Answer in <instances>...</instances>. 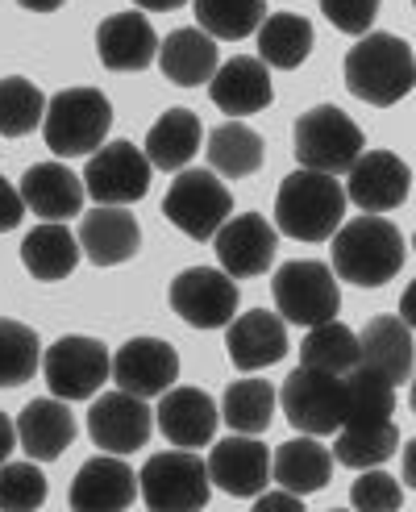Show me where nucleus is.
Returning a JSON list of instances; mask_svg holds the SVG:
<instances>
[{
    "label": "nucleus",
    "instance_id": "nucleus-30",
    "mask_svg": "<svg viewBox=\"0 0 416 512\" xmlns=\"http://www.w3.org/2000/svg\"><path fill=\"white\" fill-rule=\"evenodd\" d=\"M21 263L42 284H59L80 267V242L63 221H42L21 242Z\"/></svg>",
    "mask_w": 416,
    "mask_h": 512
},
{
    "label": "nucleus",
    "instance_id": "nucleus-42",
    "mask_svg": "<svg viewBox=\"0 0 416 512\" xmlns=\"http://www.w3.org/2000/svg\"><path fill=\"white\" fill-rule=\"evenodd\" d=\"M321 13L333 30L342 34H371V25L379 17V0H321Z\"/></svg>",
    "mask_w": 416,
    "mask_h": 512
},
{
    "label": "nucleus",
    "instance_id": "nucleus-4",
    "mask_svg": "<svg viewBox=\"0 0 416 512\" xmlns=\"http://www.w3.org/2000/svg\"><path fill=\"white\" fill-rule=\"evenodd\" d=\"M113 130V105L100 88H67L46 100L42 134L59 159H80L104 146Z\"/></svg>",
    "mask_w": 416,
    "mask_h": 512
},
{
    "label": "nucleus",
    "instance_id": "nucleus-21",
    "mask_svg": "<svg viewBox=\"0 0 416 512\" xmlns=\"http://www.w3.org/2000/svg\"><path fill=\"white\" fill-rule=\"evenodd\" d=\"M208 96H213V105L221 113H229V117L263 113L275 100L271 71H267L263 59H250V55L225 59V63H217L213 80H208Z\"/></svg>",
    "mask_w": 416,
    "mask_h": 512
},
{
    "label": "nucleus",
    "instance_id": "nucleus-37",
    "mask_svg": "<svg viewBox=\"0 0 416 512\" xmlns=\"http://www.w3.org/2000/svg\"><path fill=\"white\" fill-rule=\"evenodd\" d=\"M196 25L217 42H242L267 17V0H192Z\"/></svg>",
    "mask_w": 416,
    "mask_h": 512
},
{
    "label": "nucleus",
    "instance_id": "nucleus-5",
    "mask_svg": "<svg viewBox=\"0 0 416 512\" xmlns=\"http://www.w3.org/2000/svg\"><path fill=\"white\" fill-rule=\"evenodd\" d=\"M138 492L154 512H196L208 504V467L196 450H163L150 454L138 475Z\"/></svg>",
    "mask_w": 416,
    "mask_h": 512
},
{
    "label": "nucleus",
    "instance_id": "nucleus-17",
    "mask_svg": "<svg viewBox=\"0 0 416 512\" xmlns=\"http://www.w3.org/2000/svg\"><path fill=\"white\" fill-rule=\"evenodd\" d=\"M109 379H117L121 392H134L142 400L163 396L179 379V354L163 338H134L109 358Z\"/></svg>",
    "mask_w": 416,
    "mask_h": 512
},
{
    "label": "nucleus",
    "instance_id": "nucleus-24",
    "mask_svg": "<svg viewBox=\"0 0 416 512\" xmlns=\"http://www.w3.org/2000/svg\"><path fill=\"white\" fill-rule=\"evenodd\" d=\"M13 429H17L21 450L30 454L34 463H55V458L75 442V417H71L67 400H59V396L30 400L21 408Z\"/></svg>",
    "mask_w": 416,
    "mask_h": 512
},
{
    "label": "nucleus",
    "instance_id": "nucleus-6",
    "mask_svg": "<svg viewBox=\"0 0 416 512\" xmlns=\"http://www.w3.org/2000/svg\"><path fill=\"white\" fill-rule=\"evenodd\" d=\"M292 142H296V163L325 175H346L350 163L362 155V146H367L358 121H350V113H342L337 105L308 109L296 121Z\"/></svg>",
    "mask_w": 416,
    "mask_h": 512
},
{
    "label": "nucleus",
    "instance_id": "nucleus-39",
    "mask_svg": "<svg viewBox=\"0 0 416 512\" xmlns=\"http://www.w3.org/2000/svg\"><path fill=\"white\" fill-rule=\"evenodd\" d=\"M46 96L38 84L21 80V75H5L0 80V134L5 138H25L42 125Z\"/></svg>",
    "mask_w": 416,
    "mask_h": 512
},
{
    "label": "nucleus",
    "instance_id": "nucleus-35",
    "mask_svg": "<svg viewBox=\"0 0 416 512\" xmlns=\"http://www.w3.org/2000/svg\"><path fill=\"white\" fill-rule=\"evenodd\" d=\"M221 417L233 433H267L275 421V388L267 379H238L221 396Z\"/></svg>",
    "mask_w": 416,
    "mask_h": 512
},
{
    "label": "nucleus",
    "instance_id": "nucleus-38",
    "mask_svg": "<svg viewBox=\"0 0 416 512\" xmlns=\"http://www.w3.org/2000/svg\"><path fill=\"white\" fill-rule=\"evenodd\" d=\"M42 367V338L21 321H0V388H21Z\"/></svg>",
    "mask_w": 416,
    "mask_h": 512
},
{
    "label": "nucleus",
    "instance_id": "nucleus-25",
    "mask_svg": "<svg viewBox=\"0 0 416 512\" xmlns=\"http://www.w3.org/2000/svg\"><path fill=\"white\" fill-rule=\"evenodd\" d=\"M154 50H159V34L146 13H113L96 30V55L109 71H142L150 67Z\"/></svg>",
    "mask_w": 416,
    "mask_h": 512
},
{
    "label": "nucleus",
    "instance_id": "nucleus-18",
    "mask_svg": "<svg viewBox=\"0 0 416 512\" xmlns=\"http://www.w3.org/2000/svg\"><path fill=\"white\" fill-rule=\"evenodd\" d=\"M217 400L200 392V388H171L159 396V408H154V425L159 433L171 442V446H184V450H196V446H208L217 438Z\"/></svg>",
    "mask_w": 416,
    "mask_h": 512
},
{
    "label": "nucleus",
    "instance_id": "nucleus-46",
    "mask_svg": "<svg viewBox=\"0 0 416 512\" xmlns=\"http://www.w3.org/2000/svg\"><path fill=\"white\" fill-rule=\"evenodd\" d=\"M134 5L146 13H171V9H184L188 0H134Z\"/></svg>",
    "mask_w": 416,
    "mask_h": 512
},
{
    "label": "nucleus",
    "instance_id": "nucleus-23",
    "mask_svg": "<svg viewBox=\"0 0 416 512\" xmlns=\"http://www.w3.org/2000/svg\"><path fill=\"white\" fill-rule=\"evenodd\" d=\"M138 500V475L121 463V454H100L71 479V508L80 512H117Z\"/></svg>",
    "mask_w": 416,
    "mask_h": 512
},
{
    "label": "nucleus",
    "instance_id": "nucleus-14",
    "mask_svg": "<svg viewBox=\"0 0 416 512\" xmlns=\"http://www.w3.org/2000/svg\"><path fill=\"white\" fill-rule=\"evenodd\" d=\"M150 429H154V413L150 404L134 392H104L96 396L92 413H88V438L104 450V454H134L150 442Z\"/></svg>",
    "mask_w": 416,
    "mask_h": 512
},
{
    "label": "nucleus",
    "instance_id": "nucleus-10",
    "mask_svg": "<svg viewBox=\"0 0 416 512\" xmlns=\"http://www.w3.org/2000/svg\"><path fill=\"white\" fill-rule=\"evenodd\" d=\"M275 404H283V417L312 438L342 429V379L329 371L300 363L283 379V392H275Z\"/></svg>",
    "mask_w": 416,
    "mask_h": 512
},
{
    "label": "nucleus",
    "instance_id": "nucleus-33",
    "mask_svg": "<svg viewBox=\"0 0 416 512\" xmlns=\"http://www.w3.org/2000/svg\"><path fill=\"white\" fill-rule=\"evenodd\" d=\"M337 379H342V425L383 421V417L396 413V383L387 375L354 363L346 375H337Z\"/></svg>",
    "mask_w": 416,
    "mask_h": 512
},
{
    "label": "nucleus",
    "instance_id": "nucleus-44",
    "mask_svg": "<svg viewBox=\"0 0 416 512\" xmlns=\"http://www.w3.org/2000/svg\"><path fill=\"white\" fill-rule=\"evenodd\" d=\"M254 504L263 508V512H300V496L296 492H258L254 496Z\"/></svg>",
    "mask_w": 416,
    "mask_h": 512
},
{
    "label": "nucleus",
    "instance_id": "nucleus-22",
    "mask_svg": "<svg viewBox=\"0 0 416 512\" xmlns=\"http://www.w3.org/2000/svg\"><path fill=\"white\" fill-rule=\"evenodd\" d=\"M17 192H21L25 213H34L42 221H71L84 209L80 175H75L71 167H63V163H34L21 175Z\"/></svg>",
    "mask_w": 416,
    "mask_h": 512
},
{
    "label": "nucleus",
    "instance_id": "nucleus-27",
    "mask_svg": "<svg viewBox=\"0 0 416 512\" xmlns=\"http://www.w3.org/2000/svg\"><path fill=\"white\" fill-rule=\"evenodd\" d=\"M154 59H159L163 75L179 88H196V84H208L217 71V38H208L200 25L196 30H171L163 38V46L154 50Z\"/></svg>",
    "mask_w": 416,
    "mask_h": 512
},
{
    "label": "nucleus",
    "instance_id": "nucleus-45",
    "mask_svg": "<svg viewBox=\"0 0 416 512\" xmlns=\"http://www.w3.org/2000/svg\"><path fill=\"white\" fill-rule=\"evenodd\" d=\"M17 450V429H13V421L0 413V463H5V458Z\"/></svg>",
    "mask_w": 416,
    "mask_h": 512
},
{
    "label": "nucleus",
    "instance_id": "nucleus-7",
    "mask_svg": "<svg viewBox=\"0 0 416 512\" xmlns=\"http://www.w3.org/2000/svg\"><path fill=\"white\" fill-rule=\"evenodd\" d=\"M271 292L283 321L292 325H321L329 317H337L342 309V292H337V275L333 267L317 263V259H292L283 263L271 279Z\"/></svg>",
    "mask_w": 416,
    "mask_h": 512
},
{
    "label": "nucleus",
    "instance_id": "nucleus-8",
    "mask_svg": "<svg viewBox=\"0 0 416 512\" xmlns=\"http://www.w3.org/2000/svg\"><path fill=\"white\" fill-rule=\"evenodd\" d=\"M109 346L100 338L67 334L42 354V375L50 383V396L59 400H92L104 383H109Z\"/></svg>",
    "mask_w": 416,
    "mask_h": 512
},
{
    "label": "nucleus",
    "instance_id": "nucleus-20",
    "mask_svg": "<svg viewBox=\"0 0 416 512\" xmlns=\"http://www.w3.org/2000/svg\"><path fill=\"white\" fill-rule=\"evenodd\" d=\"M80 254H88V263L96 267H117V263H129L142 246V229H138V217L125 213V204H96L92 213H84V225L80 234Z\"/></svg>",
    "mask_w": 416,
    "mask_h": 512
},
{
    "label": "nucleus",
    "instance_id": "nucleus-3",
    "mask_svg": "<svg viewBox=\"0 0 416 512\" xmlns=\"http://www.w3.org/2000/svg\"><path fill=\"white\" fill-rule=\"evenodd\" d=\"M346 221V192L337 175L300 167L275 192V229L296 242H325Z\"/></svg>",
    "mask_w": 416,
    "mask_h": 512
},
{
    "label": "nucleus",
    "instance_id": "nucleus-32",
    "mask_svg": "<svg viewBox=\"0 0 416 512\" xmlns=\"http://www.w3.org/2000/svg\"><path fill=\"white\" fill-rule=\"evenodd\" d=\"M258 59L279 71H296L312 55V21L296 13H271L258 21Z\"/></svg>",
    "mask_w": 416,
    "mask_h": 512
},
{
    "label": "nucleus",
    "instance_id": "nucleus-47",
    "mask_svg": "<svg viewBox=\"0 0 416 512\" xmlns=\"http://www.w3.org/2000/svg\"><path fill=\"white\" fill-rule=\"evenodd\" d=\"M21 9H30V13H55V9H63L67 0H17Z\"/></svg>",
    "mask_w": 416,
    "mask_h": 512
},
{
    "label": "nucleus",
    "instance_id": "nucleus-34",
    "mask_svg": "<svg viewBox=\"0 0 416 512\" xmlns=\"http://www.w3.org/2000/svg\"><path fill=\"white\" fill-rule=\"evenodd\" d=\"M208 163H213L217 175H229V179H242V175H254L263 167L267 150H263V138H258L250 125H242V117H233L225 125H217L208 134Z\"/></svg>",
    "mask_w": 416,
    "mask_h": 512
},
{
    "label": "nucleus",
    "instance_id": "nucleus-28",
    "mask_svg": "<svg viewBox=\"0 0 416 512\" xmlns=\"http://www.w3.org/2000/svg\"><path fill=\"white\" fill-rule=\"evenodd\" d=\"M271 479L279 483L283 492H296V496L321 492L325 483L333 479V454L325 446H317L312 433H304V438L283 442L271 454Z\"/></svg>",
    "mask_w": 416,
    "mask_h": 512
},
{
    "label": "nucleus",
    "instance_id": "nucleus-2",
    "mask_svg": "<svg viewBox=\"0 0 416 512\" xmlns=\"http://www.w3.org/2000/svg\"><path fill=\"white\" fill-rule=\"evenodd\" d=\"M346 88L375 109L400 105L416 88V55L400 34H362L346 55Z\"/></svg>",
    "mask_w": 416,
    "mask_h": 512
},
{
    "label": "nucleus",
    "instance_id": "nucleus-9",
    "mask_svg": "<svg viewBox=\"0 0 416 512\" xmlns=\"http://www.w3.org/2000/svg\"><path fill=\"white\" fill-rule=\"evenodd\" d=\"M163 213L188 238L208 242L221 229V221L233 213V192L213 171H175V184L163 196Z\"/></svg>",
    "mask_w": 416,
    "mask_h": 512
},
{
    "label": "nucleus",
    "instance_id": "nucleus-1",
    "mask_svg": "<svg viewBox=\"0 0 416 512\" xmlns=\"http://www.w3.org/2000/svg\"><path fill=\"white\" fill-rule=\"evenodd\" d=\"M333 275L358 288H383L404 271L408 246L396 221L383 213H362L333 229Z\"/></svg>",
    "mask_w": 416,
    "mask_h": 512
},
{
    "label": "nucleus",
    "instance_id": "nucleus-36",
    "mask_svg": "<svg viewBox=\"0 0 416 512\" xmlns=\"http://www.w3.org/2000/svg\"><path fill=\"white\" fill-rule=\"evenodd\" d=\"M300 363L329 375H346L358 363V334L333 317L321 325H308V338L300 342Z\"/></svg>",
    "mask_w": 416,
    "mask_h": 512
},
{
    "label": "nucleus",
    "instance_id": "nucleus-11",
    "mask_svg": "<svg viewBox=\"0 0 416 512\" xmlns=\"http://www.w3.org/2000/svg\"><path fill=\"white\" fill-rule=\"evenodd\" d=\"M171 309L179 321H188L192 329H221L229 317L238 313L242 292L233 284V275L217 267H188L171 279Z\"/></svg>",
    "mask_w": 416,
    "mask_h": 512
},
{
    "label": "nucleus",
    "instance_id": "nucleus-26",
    "mask_svg": "<svg viewBox=\"0 0 416 512\" xmlns=\"http://www.w3.org/2000/svg\"><path fill=\"white\" fill-rule=\"evenodd\" d=\"M358 363L387 375L400 388L412 375V325L400 317H375L358 334Z\"/></svg>",
    "mask_w": 416,
    "mask_h": 512
},
{
    "label": "nucleus",
    "instance_id": "nucleus-40",
    "mask_svg": "<svg viewBox=\"0 0 416 512\" xmlns=\"http://www.w3.org/2000/svg\"><path fill=\"white\" fill-rule=\"evenodd\" d=\"M46 500V479L38 463H0V508L5 512H30Z\"/></svg>",
    "mask_w": 416,
    "mask_h": 512
},
{
    "label": "nucleus",
    "instance_id": "nucleus-29",
    "mask_svg": "<svg viewBox=\"0 0 416 512\" xmlns=\"http://www.w3.org/2000/svg\"><path fill=\"white\" fill-rule=\"evenodd\" d=\"M200 142H204L200 117L188 113V109H167L159 121L150 125L142 155L150 159L154 171H184L196 159Z\"/></svg>",
    "mask_w": 416,
    "mask_h": 512
},
{
    "label": "nucleus",
    "instance_id": "nucleus-31",
    "mask_svg": "<svg viewBox=\"0 0 416 512\" xmlns=\"http://www.w3.org/2000/svg\"><path fill=\"white\" fill-rule=\"evenodd\" d=\"M404 446L400 429L392 417L383 421H350L337 429V442H333V463H342L350 471H367V467H383L387 458Z\"/></svg>",
    "mask_w": 416,
    "mask_h": 512
},
{
    "label": "nucleus",
    "instance_id": "nucleus-15",
    "mask_svg": "<svg viewBox=\"0 0 416 512\" xmlns=\"http://www.w3.org/2000/svg\"><path fill=\"white\" fill-rule=\"evenodd\" d=\"M208 467V483H217L221 492L250 500L271 483V450L258 442V433H233L221 438L204 458Z\"/></svg>",
    "mask_w": 416,
    "mask_h": 512
},
{
    "label": "nucleus",
    "instance_id": "nucleus-41",
    "mask_svg": "<svg viewBox=\"0 0 416 512\" xmlns=\"http://www.w3.org/2000/svg\"><path fill=\"white\" fill-rule=\"evenodd\" d=\"M350 500H354L358 512H396L404 504V488L383 467H367L354 479Z\"/></svg>",
    "mask_w": 416,
    "mask_h": 512
},
{
    "label": "nucleus",
    "instance_id": "nucleus-12",
    "mask_svg": "<svg viewBox=\"0 0 416 512\" xmlns=\"http://www.w3.org/2000/svg\"><path fill=\"white\" fill-rule=\"evenodd\" d=\"M150 159L142 155L138 146L129 142H109V146H96L92 159L84 167V192L96 204H134L150 192Z\"/></svg>",
    "mask_w": 416,
    "mask_h": 512
},
{
    "label": "nucleus",
    "instance_id": "nucleus-13",
    "mask_svg": "<svg viewBox=\"0 0 416 512\" xmlns=\"http://www.w3.org/2000/svg\"><path fill=\"white\" fill-rule=\"evenodd\" d=\"M346 175L350 184L342 192L362 213H392L412 192V167L392 150H362Z\"/></svg>",
    "mask_w": 416,
    "mask_h": 512
},
{
    "label": "nucleus",
    "instance_id": "nucleus-19",
    "mask_svg": "<svg viewBox=\"0 0 416 512\" xmlns=\"http://www.w3.org/2000/svg\"><path fill=\"white\" fill-rule=\"evenodd\" d=\"M225 350H229V363L238 371H263L275 367L283 354H288V329H283L279 313H263V309H250V313H233L225 325Z\"/></svg>",
    "mask_w": 416,
    "mask_h": 512
},
{
    "label": "nucleus",
    "instance_id": "nucleus-43",
    "mask_svg": "<svg viewBox=\"0 0 416 512\" xmlns=\"http://www.w3.org/2000/svg\"><path fill=\"white\" fill-rule=\"evenodd\" d=\"M25 217V204H21V192L9 184L5 175H0V234H9L17 229V221Z\"/></svg>",
    "mask_w": 416,
    "mask_h": 512
},
{
    "label": "nucleus",
    "instance_id": "nucleus-16",
    "mask_svg": "<svg viewBox=\"0 0 416 512\" xmlns=\"http://www.w3.org/2000/svg\"><path fill=\"white\" fill-rule=\"evenodd\" d=\"M208 242H217V259L221 271L233 279H250V275H263L275 263V250H279V234L267 217L258 213H242V217H225L221 229Z\"/></svg>",
    "mask_w": 416,
    "mask_h": 512
}]
</instances>
